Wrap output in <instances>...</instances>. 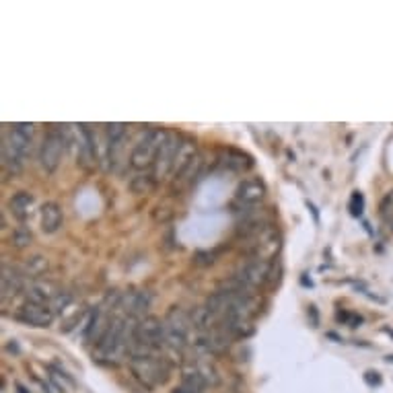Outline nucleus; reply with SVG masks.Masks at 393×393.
<instances>
[{"label":"nucleus","instance_id":"obj_24","mask_svg":"<svg viewBox=\"0 0 393 393\" xmlns=\"http://www.w3.org/2000/svg\"><path fill=\"white\" fill-rule=\"evenodd\" d=\"M387 361H389V363H393V357H387Z\"/></svg>","mask_w":393,"mask_h":393},{"label":"nucleus","instance_id":"obj_22","mask_svg":"<svg viewBox=\"0 0 393 393\" xmlns=\"http://www.w3.org/2000/svg\"><path fill=\"white\" fill-rule=\"evenodd\" d=\"M364 381H366L368 385H379V383H381V377H379V373L368 371V373L364 375Z\"/></svg>","mask_w":393,"mask_h":393},{"label":"nucleus","instance_id":"obj_10","mask_svg":"<svg viewBox=\"0 0 393 393\" xmlns=\"http://www.w3.org/2000/svg\"><path fill=\"white\" fill-rule=\"evenodd\" d=\"M266 196V183L262 182L260 178H249V180H243L235 192V198L237 202H241L245 206H251V204H258L262 202Z\"/></svg>","mask_w":393,"mask_h":393},{"label":"nucleus","instance_id":"obj_16","mask_svg":"<svg viewBox=\"0 0 393 393\" xmlns=\"http://www.w3.org/2000/svg\"><path fill=\"white\" fill-rule=\"evenodd\" d=\"M8 208H11V214L19 222H25L31 216V211H33V196H31L29 192H17L8 200Z\"/></svg>","mask_w":393,"mask_h":393},{"label":"nucleus","instance_id":"obj_3","mask_svg":"<svg viewBox=\"0 0 393 393\" xmlns=\"http://www.w3.org/2000/svg\"><path fill=\"white\" fill-rule=\"evenodd\" d=\"M130 366H132V373H134L147 387H156V385L167 383L169 373H171L169 363H167L163 357H156V354L134 357V359H130Z\"/></svg>","mask_w":393,"mask_h":393},{"label":"nucleus","instance_id":"obj_20","mask_svg":"<svg viewBox=\"0 0 393 393\" xmlns=\"http://www.w3.org/2000/svg\"><path fill=\"white\" fill-rule=\"evenodd\" d=\"M350 214L352 216H363V211H364V198L361 192H354L352 194V198H350Z\"/></svg>","mask_w":393,"mask_h":393},{"label":"nucleus","instance_id":"obj_5","mask_svg":"<svg viewBox=\"0 0 393 393\" xmlns=\"http://www.w3.org/2000/svg\"><path fill=\"white\" fill-rule=\"evenodd\" d=\"M163 321H165V346L173 350H183L187 346L192 317H187L180 307H173Z\"/></svg>","mask_w":393,"mask_h":393},{"label":"nucleus","instance_id":"obj_11","mask_svg":"<svg viewBox=\"0 0 393 393\" xmlns=\"http://www.w3.org/2000/svg\"><path fill=\"white\" fill-rule=\"evenodd\" d=\"M79 163L85 167V169H91L97 161V145H95V136L93 132L85 126V124H79Z\"/></svg>","mask_w":393,"mask_h":393},{"label":"nucleus","instance_id":"obj_7","mask_svg":"<svg viewBox=\"0 0 393 393\" xmlns=\"http://www.w3.org/2000/svg\"><path fill=\"white\" fill-rule=\"evenodd\" d=\"M268 278H270V262L260 260V258L245 262L233 276V280L247 293H253L255 288H260Z\"/></svg>","mask_w":393,"mask_h":393},{"label":"nucleus","instance_id":"obj_18","mask_svg":"<svg viewBox=\"0 0 393 393\" xmlns=\"http://www.w3.org/2000/svg\"><path fill=\"white\" fill-rule=\"evenodd\" d=\"M227 167H231V169H235V171H243V169H247V167H251V161H249V156H245L241 152H233L229 151L227 152Z\"/></svg>","mask_w":393,"mask_h":393},{"label":"nucleus","instance_id":"obj_12","mask_svg":"<svg viewBox=\"0 0 393 393\" xmlns=\"http://www.w3.org/2000/svg\"><path fill=\"white\" fill-rule=\"evenodd\" d=\"M62 295V291L52 284V282H44V280H35L27 286V297L33 302H41V305H54V301Z\"/></svg>","mask_w":393,"mask_h":393},{"label":"nucleus","instance_id":"obj_21","mask_svg":"<svg viewBox=\"0 0 393 393\" xmlns=\"http://www.w3.org/2000/svg\"><path fill=\"white\" fill-rule=\"evenodd\" d=\"M13 243H15V247H25V245H29L31 233L29 231H25V229H19V231L13 235Z\"/></svg>","mask_w":393,"mask_h":393},{"label":"nucleus","instance_id":"obj_8","mask_svg":"<svg viewBox=\"0 0 393 393\" xmlns=\"http://www.w3.org/2000/svg\"><path fill=\"white\" fill-rule=\"evenodd\" d=\"M180 147H182V140L178 136L169 134L167 140L163 142L159 154H156V159H154V165L151 169L152 182H161V180H165L173 173V165H175V156L180 152Z\"/></svg>","mask_w":393,"mask_h":393},{"label":"nucleus","instance_id":"obj_4","mask_svg":"<svg viewBox=\"0 0 393 393\" xmlns=\"http://www.w3.org/2000/svg\"><path fill=\"white\" fill-rule=\"evenodd\" d=\"M167 132L165 130H151L147 132V136L134 147L132 151V156H130V165L136 169V171H142V169H149L154 165V159L161 151L163 142L167 140Z\"/></svg>","mask_w":393,"mask_h":393},{"label":"nucleus","instance_id":"obj_13","mask_svg":"<svg viewBox=\"0 0 393 393\" xmlns=\"http://www.w3.org/2000/svg\"><path fill=\"white\" fill-rule=\"evenodd\" d=\"M64 222V214H62V208L56 204V202H46L39 211V225H41V231L46 235H54L58 233Z\"/></svg>","mask_w":393,"mask_h":393},{"label":"nucleus","instance_id":"obj_15","mask_svg":"<svg viewBox=\"0 0 393 393\" xmlns=\"http://www.w3.org/2000/svg\"><path fill=\"white\" fill-rule=\"evenodd\" d=\"M208 385V377L204 375V371L196 368V371H187L183 375L182 383L173 389V393H202Z\"/></svg>","mask_w":393,"mask_h":393},{"label":"nucleus","instance_id":"obj_19","mask_svg":"<svg viewBox=\"0 0 393 393\" xmlns=\"http://www.w3.org/2000/svg\"><path fill=\"white\" fill-rule=\"evenodd\" d=\"M46 268H48V262H46V258H41V255L31 258L29 262H27V266H25V270L29 272V276H39Z\"/></svg>","mask_w":393,"mask_h":393},{"label":"nucleus","instance_id":"obj_9","mask_svg":"<svg viewBox=\"0 0 393 393\" xmlns=\"http://www.w3.org/2000/svg\"><path fill=\"white\" fill-rule=\"evenodd\" d=\"M17 317L25 324H29L33 328H48L54 321V309L50 305H41V302L27 301L21 305Z\"/></svg>","mask_w":393,"mask_h":393},{"label":"nucleus","instance_id":"obj_17","mask_svg":"<svg viewBox=\"0 0 393 393\" xmlns=\"http://www.w3.org/2000/svg\"><path fill=\"white\" fill-rule=\"evenodd\" d=\"M2 301L8 297H15L23 288V276L17 272L15 268H8L6 264L2 266Z\"/></svg>","mask_w":393,"mask_h":393},{"label":"nucleus","instance_id":"obj_23","mask_svg":"<svg viewBox=\"0 0 393 393\" xmlns=\"http://www.w3.org/2000/svg\"><path fill=\"white\" fill-rule=\"evenodd\" d=\"M15 393H29V392H27V389H25L23 385H17V392H15Z\"/></svg>","mask_w":393,"mask_h":393},{"label":"nucleus","instance_id":"obj_1","mask_svg":"<svg viewBox=\"0 0 393 393\" xmlns=\"http://www.w3.org/2000/svg\"><path fill=\"white\" fill-rule=\"evenodd\" d=\"M33 124H15L8 128L2 140V167L11 173H19L33 147Z\"/></svg>","mask_w":393,"mask_h":393},{"label":"nucleus","instance_id":"obj_2","mask_svg":"<svg viewBox=\"0 0 393 393\" xmlns=\"http://www.w3.org/2000/svg\"><path fill=\"white\" fill-rule=\"evenodd\" d=\"M163 346H165V321H161L154 315H149L138 324L130 357L134 359V357L156 354V350H161Z\"/></svg>","mask_w":393,"mask_h":393},{"label":"nucleus","instance_id":"obj_14","mask_svg":"<svg viewBox=\"0 0 393 393\" xmlns=\"http://www.w3.org/2000/svg\"><path fill=\"white\" fill-rule=\"evenodd\" d=\"M105 136H107L109 163L116 165V163H118V156H120L121 145H124V138H126V124H120V121L107 124V126H105Z\"/></svg>","mask_w":393,"mask_h":393},{"label":"nucleus","instance_id":"obj_6","mask_svg":"<svg viewBox=\"0 0 393 393\" xmlns=\"http://www.w3.org/2000/svg\"><path fill=\"white\" fill-rule=\"evenodd\" d=\"M64 149H66V136L62 130H50L41 142L39 149V165L46 173H54L62 163L64 156Z\"/></svg>","mask_w":393,"mask_h":393}]
</instances>
